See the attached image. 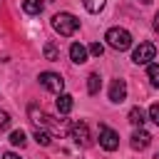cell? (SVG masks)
<instances>
[{
  "label": "cell",
  "instance_id": "cb8c5ba5",
  "mask_svg": "<svg viewBox=\"0 0 159 159\" xmlns=\"http://www.w3.org/2000/svg\"><path fill=\"white\" fill-rule=\"evenodd\" d=\"M154 30H157V32H159V12H157V15H154Z\"/></svg>",
  "mask_w": 159,
  "mask_h": 159
},
{
  "label": "cell",
  "instance_id": "ac0fdd59",
  "mask_svg": "<svg viewBox=\"0 0 159 159\" xmlns=\"http://www.w3.org/2000/svg\"><path fill=\"white\" fill-rule=\"evenodd\" d=\"M25 142H27V137H25L22 129H15V132L10 134V144H15V147H25Z\"/></svg>",
  "mask_w": 159,
  "mask_h": 159
},
{
  "label": "cell",
  "instance_id": "ba28073f",
  "mask_svg": "<svg viewBox=\"0 0 159 159\" xmlns=\"http://www.w3.org/2000/svg\"><path fill=\"white\" fill-rule=\"evenodd\" d=\"M129 144H132V149H139V152H142V149H147V147L152 144V134L139 127V129L132 134V142H129Z\"/></svg>",
  "mask_w": 159,
  "mask_h": 159
},
{
  "label": "cell",
  "instance_id": "5bb4252c",
  "mask_svg": "<svg viewBox=\"0 0 159 159\" xmlns=\"http://www.w3.org/2000/svg\"><path fill=\"white\" fill-rule=\"evenodd\" d=\"M99 87H102V77H99V75H89V77H87V92H89V94H97Z\"/></svg>",
  "mask_w": 159,
  "mask_h": 159
},
{
  "label": "cell",
  "instance_id": "7402d4cb",
  "mask_svg": "<svg viewBox=\"0 0 159 159\" xmlns=\"http://www.w3.org/2000/svg\"><path fill=\"white\" fill-rule=\"evenodd\" d=\"M89 52H92L94 57H102V52H104V47H102L99 42H92V45H89Z\"/></svg>",
  "mask_w": 159,
  "mask_h": 159
},
{
  "label": "cell",
  "instance_id": "2e32d148",
  "mask_svg": "<svg viewBox=\"0 0 159 159\" xmlns=\"http://www.w3.org/2000/svg\"><path fill=\"white\" fill-rule=\"evenodd\" d=\"M42 52H45V60H50V62H55V60H60V50L52 45V42H47L45 47H42Z\"/></svg>",
  "mask_w": 159,
  "mask_h": 159
},
{
  "label": "cell",
  "instance_id": "6da1fadb",
  "mask_svg": "<svg viewBox=\"0 0 159 159\" xmlns=\"http://www.w3.org/2000/svg\"><path fill=\"white\" fill-rule=\"evenodd\" d=\"M52 27H55V32H60L62 37H70V35L77 32L80 20H77L75 15H70V12H57V15L52 17Z\"/></svg>",
  "mask_w": 159,
  "mask_h": 159
},
{
  "label": "cell",
  "instance_id": "3957f363",
  "mask_svg": "<svg viewBox=\"0 0 159 159\" xmlns=\"http://www.w3.org/2000/svg\"><path fill=\"white\" fill-rule=\"evenodd\" d=\"M154 57H157V47H154L152 42H142V45L134 47V52H132V62H137V65H149Z\"/></svg>",
  "mask_w": 159,
  "mask_h": 159
},
{
  "label": "cell",
  "instance_id": "7a4b0ae2",
  "mask_svg": "<svg viewBox=\"0 0 159 159\" xmlns=\"http://www.w3.org/2000/svg\"><path fill=\"white\" fill-rule=\"evenodd\" d=\"M104 40H107L109 47H114V50H119V52L132 47V35H129V30H124V27H109L107 35H104Z\"/></svg>",
  "mask_w": 159,
  "mask_h": 159
},
{
  "label": "cell",
  "instance_id": "277c9868",
  "mask_svg": "<svg viewBox=\"0 0 159 159\" xmlns=\"http://www.w3.org/2000/svg\"><path fill=\"white\" fill-rule=\"evenodd\" d=\"M40 84L47 89V92H55L60 94L65 89V80L57 75V72H40Z\"/></svg>",
  "mask_w": 159,
  "mask_h": 159
},
{
  "label": "cell",
  "instance_id": "9a60e30c",
  "mask_svg": "<svg viewBox=\"0 0 159 159\" xmlns=\"http://www.w3.org/2000/svg\"><path fill=\"white\" fill-rule=\"evenodd\" d=\"M147 77H149L152 87H159V65L149 62V67H147Z\"/></svg>",
  "mask_w": 159,
  "mask_h": 159
},
{
  "label": "cell",
  "instance_id": "8992f818",
  "mask_svg": "<svg viewBox=\"0 0 159 159\" xmlns=\"http://www.w3.org/2000/svg\"><path fill=\"white\" fill-rule=\"evenodd\" d=\"M70 137H72L75 144H80V147H89V144H92V137H89V129H87L84 122H72Z\"/></svg>",
  "mask_w": 159,
  "mask_h": 159
},
{
  "label": "cell",
  "instance_id": "ffe728a7",
  "mask_svg": "<svg viewBox=\"0 0 159 159\" xmlns=\"http://www.w3.org/2000/svg\"><path fill=\"white\" fill-rule=\"evenodd\" d=\"M149 119H152V122H154V124L159 127V102L149 107Z\"/></svg>",
  "mask_w": 159,
  "mask_h": 159
},
{
  "label": "cell",
  "instance_id": "52a82bcc",
  "mask_svg": "<svg viewBox=\"0 0 159 159\" xmlns=\"http://www.w3.org/2000/svg\"><path fill=\"white\" fill-rule=\"evenodd\" d=\"M30 117H32V122H35L40 129H45V127H47V129H52V132H57V129H60V127L55 124V119H52L50 114H45V112H37V107H30Z\"/></svg>",
  "mask_w": 159,
  "mask_h": 159
},
{
  "label": "cell",
  "instance_id": "30bf717a",
  "mask_svg": "<svg viewBox=\"0 0 159 159\" xmlns=\"http://www.w3.org/2000/svg\"><path fill=\"white\" fill-rule=\"evenodd\" d=\"M70 57H72V62H77V65L87 62V47L80 45V42H72V45H70Z\"/></svg>",
  "mask_w": 159,
  "mask_h": 159
},
{
  "label": "cell",
  "instance_id": "4fadbf2b",
  "mask_svg": "<svg viewBox=\"0 0 159 159\" xmlns=\"http://www.w3.org/2000/svg\"><path fill=\"white\" fill-rule=\"evenodd\" d=\"M42 7H45L42 0H22V10H25L27 15H40Z\"/></svg>",
  "mask_w": 159,
  "mask_h": 159
},
{
  "label": "cell",
  "instance_id": "603a6c76",
  "mask_svg": "<svg viewBox=\"0 0 159 159\" xmlns=\"http://www.w3.org/2000/svg\"><path fill=\"white\" fill-rule=\"evenodd\" d=\"M2 159H20V157H17L15 152H5V154H2Z\"/></svg>",
  "mask_w": 159,
  "mask_h": 159
},
{
  "label": "cell",
  "instance_id": "8fae6325",
  "mask_svg": "<svg viewBox=\"0 0 159 159\" xmlns=\"http://www.w3.org/2000/svg\"><path fill=\"white\" fill-rule=\"evenodd\" d=\"M55 104H57V112H60V114H70L75 102H72V97H70V94L60 92V94H57V99H55Z\"/></svg>",
  "mask_w": 159,
  "mask_h": 159
},
{
  "label": "cell",
  "instance_id": "d6986e66",
  "mask_svg": "<svg viewBox=\"0 0 159 159\" xmlns=\"http://www.w3.org/2000/svg\"><path fill=\"white\" fill-rule=\"evenodd\" d=\"M104 2L107 0H82V5L87 7V12H99L104 7Z\"/></svg>",
  "mask_w": 159,
  "mask_h": 159
},
{
  "label": "cell",
  "instance_id": "44dd1931",
  "mask_svg": "<svg viewBox=\"0 0 159 159\" xmlns=\"http://www.w3.org/2000/svg\"><path fill=\"white\" fill-rule=\"evenodd\" d=\"M10 127V114L5 109H0V129H7Z\"/></svg>",
  "mask_w": 159,
  "mask_h": 159
},
{
  "label": "cell",
  "instance_id": "d4e9b609",
  "mask_svg": "<svg viewBox=\"0 0 159 159\" xmlns=\"http://www.w3.org/2000/svg\"><path fill=\"white\" fill-rule=\"evenodd\" d=\"M139 2H144V5H147V2H152V0H139Z\"/></svg>",
  "mask_w": 159,
  "mask_h": 159
},
{
  "label": "cell",
  "instance_id": "484cf974",
  "mask_svg": "<svg viewBox=\"0 0 159 159\" xmlns=\"http://www.w3.org/2000/svg\"><path fill=\"white\" fill-rule=\"evenodd\" d=\"M154 159H159V152H157V157H154Z\"/></svg>",
  "mask_w": 159,
  "mask_h": 159
},
{
  "label": "cell",
  "instance_id": "9c48e42d",
  "mask_svg": "<svg viewBox=\"0 0 159 159\" xmlns=\"http://www.w3.org/2000/svg\"><path fill=\"white\" fill-rule=\"evenodd\" d=\"M127 97V82L124 80H114L112 87H109V99L112 102H124Z\"/></svg>",
  "mask_w": 159,
  "mask_h": 159
},
{
  "label": "cell",
  "instance_id": "7c38bea8",
  "mask_svg": "<svg viewBox=\"0 0 159 159\" xmlns=\"http://www.w3.org/2000/svg\"><path fill=\"white\" fill-rule=\"evenodd\" d=\"M144 122H147L144 109H142V107H132V109H129V124H134V127H144Z\"/></svg>",
  "mask_w": 159,
  "mask_h": 159
},
{
  "label": "cell",
  "instance_id": "e0dca14e",
  "mask_svg": "<svg viewBox=\"0 0 159 159\" xmlns=\"http://www.w3.org/2000/svg\"><path fill=\"white\" fill-rule=\"evenodd\" d=\"M35 142H37V144H42V147H47V144L52 142V132H45V129H37V132H35Z\"/></svg>",
  "mask_w": 159,
  "mask_h": 159
},
{
  "label": "cell",
  "instance_id": "5b68a950",
  "mask_svg": "<svg viewBox=\"0 0 159 159\" xmlns=\"http://www.w3.org/2000/svg\"><path fill=\"white\" fill-rule=\"evenodd\" d=\"M99 147L107 152H114L119 147V134L114 129H109L107 124H99Z\"/></svg>",
  "mask_w": 159,
  "mask_h": 159
}]
</instances>
